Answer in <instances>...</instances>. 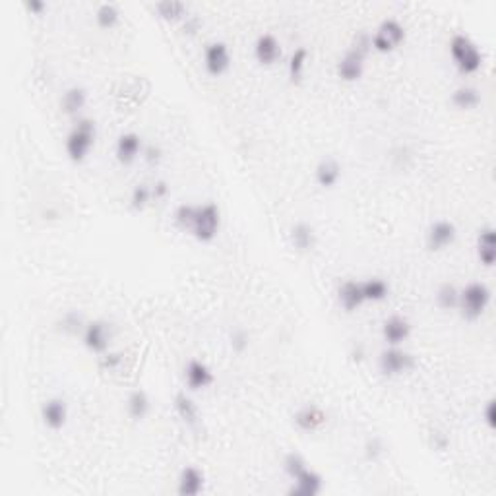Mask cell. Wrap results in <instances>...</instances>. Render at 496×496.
Segmentation results:
<instances>
[{
  "mask_svg": "<svg viewBox=\"0 0 496 496\" xmlns=\"http://www.w3.org/2000/svg\"><path fill=\"white\" fill-rule=\"evenodd\" d=\"M175 223L178 229L188 231L200 242H211L221 227V209L213 202L206 204H180L175 209Z\"/></svg>",
  "mask_w": 496,
  "mask_h": 496,
  "instance_id": "1",
  "label": "cell"
},
{
  "mask_svg": "<svg viewBox=\"0 0 496 496\" xmlns=\"http://www.w3.org/2000/svg\"><path fill=\"white\" fill-rule=\"evenodd\" d=\"M371 35L368 33H359L353 43L349 46L345 54L341 56L335 72L343 82H356L364 72V58L366 53L371 51Z\"/></svg>",
  "mask_w": 496,
  "mask_h": 496,
  "instance_id": "2",
  "label": "cell"
},
{
  "mask_svg": "<svg viewBox=\"0 0 496 496\" xmlns=\"http://www.w3.org/2000/svg\"><path fill=\"white\" fill-rule=\"evenodd\" d=\"M450 54L454 58V64L461 74H475L483 66V53L469 35L465 33H456L450 41Z\"/></svg>",
  "mask_w": 496,
  "mask_h": 496,
  "instance_id": "3",
  "label": "cell"
},
{
  "mask_svg": "<svg viewBox=\"0 0 496 496\" xmlns=\"http://www.w3.org/2000/svg\"><path fill=\"white\" fill-rule=\"evenodd\" d=\"M95 144V123L92 118H78L76 124L66 134V155L70 161L82 163Z\"/></svg>",
  "mask_w": 496,
  "mask_h": 496,
  "instance_id": "4",
  "label": "cell"
},
{
  "mask_svg": "<svg viewBox=\"0 0 496 496\" xmlns=\"http://www.w3.org/2000/svg\"><path fill=\"white\" fill-rule=\"evenodd\" d=\"M488 302H490V289L480 281H471L459 291L457 309L465 320H477L487 310Z\"/></svg>",
  "mask_w": 496,
  "mask_h": 496,
  "instance_id": "5",
  "label": "cell"
},
{
  "mask_svg": "<svg viewBox=\"0 0 496 496\" xmlns=\"http://www.w3.org/2000/svg\"><path fill=\"white\" fill-rule=\"evenodd\" d=\"M405 41V27L399 20L386 18L371 35V45L378 53H392Z\"/></svg>",
  "mask_w": 496,
  "mask_h": 496,
  "instance_id": "6",
  "label": "cell"
},
{
  "mask_svg": "<svg viewBox=\"0 0 496 496\" xmlns=\"http://www.w3.org/2000/svg\"><path fill=\"white\" fill-rule=\"evenodd\" d=\"M378 366L384 376H399L415 366V356L403 351L399 345H390L380 353Z\"/></svg>",
  "mask_w": 496,
  "mask_h": 496,
  "instance_id": "7",
  "label": "cell"
},
{
  "mask_svg": "<svg viewBox=\"0 0 496 496\" xmlns=\"http://www.w3.org/2000/svg\"><path fill=\"white\" fill-rule=\"evenodd\" d=\"M84 345L92 353L103 355L108 351V341H111V330L105 320H93L84 328Z\"/></svg>",
  "mask_w": 496,
  "mask_h": 496,
  "instance_id": "8",
  "label": "cell"
},
{
  "mask_svg": "<svg viewBox=\"0 0 496 496\" xmlns=\"http://www.w3.org/2000/svg\"><path fill=\"white\" fill-rule=\"evenodd\" d=\"M204 66L211 76H221L231 66V53L223 41H213L204 51Z\"/></svg>",
  "mask_w": 496,
  "mask_h": 496,
  "instance_id": "9",
  "label": "cell"
},
{
  "mask_svg": "<svg viewBox=\"0 0 496 496\" xmlns=\"http://www.w3.org/2000/svg\"><path fill=\"white\" fill-rule=\"evenodd\" d=\"M456 225L448 219H438L426 231V247L430 250H444L456 240Z\"/></svg>",
  "mask_w": 496,
  "mask_h": 496,
  "instance_id": "10",
  "label": "cell"
},
{
  "mask_svg": "<svg viewBox=\"0 0 496 496\" xmlns=\"http://www.w3.org/2000/svg\"><path fill=\"white\" fill-rule=\"evenodd\" d=\"M185 378L186 386L190 388L192 392H200V390H206V388L213 384V372L206 363H202L198 359H192L186 364Z\"/></svg>",
  "mask_w": 496,
  "mask_h": 496,
  "instance_id": "11",
  "label": "cell"
},
{
  "mask_svg": "<svg viewBox=\"0 0 496 496\" xmlns=\"http://www.w3.org/2000/svg\"><path fill=\"white\" fill-rule=\"evenodd\" d=\"M293 488L289 490V495H294V496H316L320 495V490H322V485H324V479H322V475L318 471H314V469H310V467H306V469H302L297 477L293 479Z\"/></svg>",
  "mask_w": 496,
  "mask_h": 496,
  "instance_id": "12",
  "label": "cell"
},
{
  "mask_svg": "<svg viewBox=\"0 0 496 496\" xmlns=\"http://www.w3.org/2000/svg\"><path fill=\"white\" fill-rule=\"evenodd\" d=\"M41 418L45 426H49L51 430H61L62 426L66 425V418H68V407L66 402L61 397H53V399H46L41 407Z\"/></svg>",
  "mask_w": 496,
  "mask_h": 496,
  "instance_id": "13",
  "label": "cell"
},
{
  "mask_svg": "<svg viewBox=\"0 0 496 496\" xmlns=\"http://www.w3.org/2000/svg\"><path fill=\"white\" fill-rule=\"evenodd\" d=\"M254 56L256 61L264 64V66L275 64L279 61V56H281V45H279L278 37L271 35V33L258 35L254 43Z\"/></svg>",
  "mask_w": 496,
  "mask_h": 496,
  "instance_id": "14",
  "label": "cell"
},
{
  "mask_svg": "<svg viewBox=\"0 0 496 496\" xmlns=\"http://www.w3.org/2000/svg\"><path fill=\"white\" fill-rule=\"evenodd\" d=\"M142 151V138L136 132H124L118 136L115 146V155L123 165H130Z\"/></svg>",
  "mask_w": 496,
  "mask_h": 496,
  "instance_id": "15",
  "label": "cell"
},
{
  "mask_svg": "<svg viewBox=\"0 0 496 496\" xmlns=\"http://www.w3.org/2000/svg\"><path fill=\"white\" fill-rule=\"evenodd\" d=\"M204 487H206V475L198 467L186 465L178 475V495L198 496L204 490Z\"/></svg>",
  "mask_w": 496,
  "mask_h": 496,
  "instance_id": "16",
  "label": "cell"
},
{
  "mask_svg": "<svg viewBox=\"0 0 496 496\" xmlns=\"http://www.w3.org/2000/svg\"><path fill=\"white\" fill-rule=\"evenodd\" d=\"M382 335L388 345H402L403 341L411 335V324L407 318L394 314L382 326Z\"/></svg>",
  "mask_w": 496,
  "mask_h": 496,
  "instance_id": "17",
  "label": "cell"
},
{
  "mask_svg": "<svg viewBox=\"0 0 496 496\" xmlns=\"http://www.w3.org/2000/svg\"><path fill=\"white\" fill-rule=\"evenodd\" d=\"M337 301H340L341 309L345 310V312H355L356 309H361L364 302H366L364 301L361 281L349 279L345 283H341L340 289H337Z\"/></svg>",
  "mask_w": 496,
  "mask_h": 496,
  "instance_id": "18",
  "label": "cell"
},
{
  "mask_svg": "<svg viewBox=\"0 0 496 496\" xmlns=\"http://www.w3.org/2000/svg\"><path fill=\"white\" fill-rule=\"evenodd\" d=\"M293 421L301 430L312 433V430H318L320 426L326 425L328 417H326L324 411L316 407V405H304V407H301V409L294 413Z\"/></svg>",
  "mask_w": 496,
  "mask_h": 496,
  "instance_id": "19",
  "label": "cell"
},
{
  "mask_svg": "<svg viewBox=\"0 0 496 496\" xmlns=\"http://www.w3.org/2000/svg\"><path fill=\"white\" fill-rule=\"evenodd\" d=\"M477 256L479 262L487 268H492L496 262V232L492 227L483 229L477 235Z\"/></svg>",
  "mask_w": 496,
  "mask_h": 496,
  "instance_id": "20",
  "label": "cell"
},
{
  "mask_svg": "<svg viewBox=\"0 0 496 496\" xmlns=\"http://www.w3.org/2000/svg\"><path fill=\"white\" fill-rule=\"evenodd\" d=\"M314 177H316V182L324 188H332V186L337 185V180L341 177V167L340 163L332 159V157H326L322 161L316 165V170H314Z\"/></svg>",
  "mask_w": 496,
  "mask_h": 496,
  "instance_id": "21",
  "label": "cell"
},
{
  "mask_svg": "<svg viewBox=\"0 0 496 496\" xmlns=\"http://www.w3.org/2000/svg\"><path fill=\"white\" fill-rule=\"evenodd\" d=\"M291 242H293V247L297 250L310 252L316 244V232L312 229V225H309L306 221L294 223L293 229H291Z\"/></svg>",
  "mask_w": 496,
  "mask_h": 496,
  "instance_id": "22",
  "label": "cell"
},
{
  "mask_svg": "<svg viewBox=\"0 0 496 496\" xmlns=\"http://www.w3.org/2000/svg\"><path fill=\"white\" fill-rule=\"evenodd\" d=\"M85 101H87V93H85L84 87L80 85H72L68 87L61 99V107L66 115H78L82 108L85 107Z\"/></svg>",
  "mask_w": 496,
  "mask_h": 496,
  "instance_id": "23",
  "label": "cell"
},
{
  "mask_svg": "<svg viewBox=\"0 0 496 496\" xmlns=\"http://www.w3.org/2000/svg\"><path fill=\"white\" fill-rule=\"evenodd\" d=\"M175 411H177V415L180 417V421L182 423H186L188 426H196L198 425V418H200V413H198V407H196V403L192 402V397L186 394H177L175 395Z\"/></svg>",
  "mask_w": 496,
  "mask_h": 496,
  "instance_id": "24",
  "label": "cell"
},
{
  "mask_svg": "<svg viewBox=\"0 0 496 496\" xmlns=\"http://www.w3.org/2000/svg\"><path fill=\"white\" fill-rule=\"evenodd\" d=\"M452 103H454V107L461 108V111L475 108L480 103L479 89L473 87V85H459V87L454 89V93H452Z\"/></svg>",
  "mask_w": 496,
  "mask_h": 496,
  "instance_id": "25",
  "label": "cell"
},
{
  "mask_svg": "<svg viewBox=\"0 0 496 496\" xmlns=\"http://www.w3.org/2000/svg\"><path fill=\"white\" fill-rule=\"evenodd\" d=\"M149 395L144 392V390H134L130 395H128V402H126V407H128V415H130L134 421H142L149 413Z\"/></svg>",
  "mask_w": 496,
  "mask_h": 496,
  "instance_id": "26",
  "label": "cell"
},
{
  "mask_svg": "<svg viewBox=\"0 0 496 496\" xmlns=\"http://www.w3.org/2000/svg\"><path fill=\"white\" fill-rule=\"evenodd\" d=\"M361 287H363L364 301L366 302H380L388 299V294H390V285L380 278L364 279V281H361Z\"/></svg>",
  "mask_w": 496,
  "mask_h": 496,
  "instance_id": "27",
  "label": "cell"
},
{
  "mask_svg": "<svg viewBox=\"0 0 496 496\" xmlns=\"http://www.w3.org/2000/svg\"><path fill=\"white\" fill-rule=\"evenodd\" d=\"M306 62H309V51L304 46H299L294 49L291 58L287 62V72H289V80L297 84L301 82L302 74H304V68H306Z\"/></svg>",
  "mask_w": 496,
  "mask_h": 496,
  "instance_id": "28",
  "label": "cell"
},
{
  "mask_svg": "<svg viewBox=\"0 0 496 496\" xmlns=\"http://www.w3.org/2000/svg\"><path fill=\"white\" fill-rule=\"evenodd\" d=\"M118 18H120V12H118V8H116V4H113V2H103V4H99L97 10H95V22H97V25L103 27V30H108V27L116 25Z\"/></svg>",
  "mask_w": 496,
  "mask_h": 496,
  "instance_id": "29",
  "label": "cell"
},
{
  "mask_svg": "<svg viewBox=\"0 0 496 496\" xmlns=\"http://www.w3.org/2000/svg\"><path fill=\"white\" fill-rule=\"evenodd\" d=\"M436 304L440 306L442 310H452L457 306V301H459V291H457L456 285L452 283H442L438 289H436Z\"/></svg>",
  "mask_w": 496,
  "mask_h": 496,
  "instance_id": "30",
  "label": "cell"
},
{
  "mask_svg": "<svg viewBox=\"0 0 496 496\" xmlns=\"http://www.w3.org/2000/svg\"><path fill=\"white\" fill-rule=\"evenodd\" d=\"M155 10L159 12L163 20H180V18H185L186 4L178 2V0H163V2L155 4Z\"/></svg>",
  "mask_w": 496,
  "mask_h": 496,
  "instance_id": "31",
  "label": "cell"
},
{
  "mask_svg": "<svg viewBox=\"0 0 496 496\" xmlns=\"http://www.w3.org/2000/svg\"><path fill=\"white\" fill-rule=\"evenodd\" d=\"M151 198H154V194H151V188H149V186L136 185L130 194V208L136 209V211H142V209L149 204Z\"/></svg>",
  "mask_w": 496,
  "mask_h": 496,
  "instance_id": "32",
  "label": "cell"
},
{
  "mask_svg": "<svg viewBox=\"0 0 496 496\" xmlns=\"http://www.w3.org/2000/svg\"><path fill=\"white\" fill-rule=\"evenodd\" d=\"M306 467H309L306 459H304L301 454H297V452H289L285 456V459H283V469H285V473L291 479H294V477H297L302 469H306Z\"/></svg>",
  "mask_w": 496,
  "mask_h": 496,
  "instance_id": "33",
  "label": "cell"
},
{
  "mask_svg": "<svg viewBox=\"0 0 496 496\" xmlns=\"http://www.w3.org/2000/svg\"><path fill=\"white\" fill-rule=\"evenodd\" d=\"M382 454H384V444H382V440H380L378 436H372V438H368V440H366V444H364V456H366V459L376 461V459H378Z\"/></svg>",
  "mask_w": 496,
  "mask_h": 496,
  "instance_id": "34",
  "label": "cell"
},
{
  "mask_svg": "<svg viewBox=\"0 0 496 496\" xmlns=\"http://www.w3.org/2000/svg\"><path fill=\"white\" fill-rule=\"evenodd\" d=\"M123 363V355L120 353H103V356H101V366L103 368H108V371H113V368H116L118 364Z\"/></svg>",
  "mask_w": 496,
  "mask_h": 496,
  "instance_id": "35",
  "label": "cell"
},
{
  "mask_svg": "<svg viewBox=\"0 0 496 496\" xmlns=\"http://www.w3.org/2000/svg\"><path fill=\"white\" fill-rule=\"evenodd\" d=\"M483 417H485V423L488 425V428H495L496 426V403H495V399H488V402L485 403Z\"/></svg>",
  "mask_w": 496,
  "mask_h": 496,
  "instance_id": "36",
  "label": "cell"
},
{
  "mask_svg": "<svg viewBox=\"0 0 496 496\" xmlns=\"http://www.w3.org/2000/svg\"><path fill=\"white\" fill-rule=\"evenodd\" d=\"M231 345H232V349L237 351V353H242L244 349H247V345H248V337H247V333L244 332H232V335H231Z\"/></svg>",
  "mask_w": 496,
  "mask_h": 496,
  "instance_id": "37",
  "label": "cell"
},
{
  "mask_svg": "<svg viewBox=\"0 0 496 496\" xmlns=\"http://www.w3.org/2000/svg\"><path fill=\"white\" fill-rule=\"evenodd\" d=\"M151 194H154L155 200H163L167 194H169V185L165 180H157L154 186H151Z\"/></svg>",
  "mask_w": 496,
  "mask_h": 496,
  "instance_id": "38",
  "label": "cell"
},
{
  "mask_svg": "<svg viewBox=\"0 0 496 496\" xmlns=\"http://www.w3.org/2000/svg\"><path fill=\"white\" fill-rule=\"evenodd\" d=\"M144 157H146V161L149 163V165H157V163L161 161V149H159V147H155V146L146 147Z\"/></svg>",
  "mask_w": 496,
  "mask_h": 496,
  "instance_id": "39",
  "label": "cell"
},
{
  "mask_svg": "<svg viewBox=\"0 0 496 496\" xmlns=\"http://www.w3.org/2000/svg\"><path fill=\"white\" fill-rule=\"evenodd\" d=\"M62 322H64V328H68V330H76V328H80V324H82V320H80V316H78L76 312H68Z\"/></svg>",
  "mask_w": 496,
  "mask_h": 496,
  "instance_id": "40",
  "label": "cell"
},
{
  "mask_svg": "<svg viewBox=\"0 0 496 496\" xmlns=\"http://www.w3.org/2000/svg\"><path fill=\"white\" fill-rule=\"evenodd\" d=\"M25 8H27L30 12H33V14H41L46 8V4L43 0H27V2H25Z\"/></svg>",
  "mask_w": 496,
  "mask_h": 496,
  "instance_id": "41",
  "label": "cell"
},
{
  "mask_svg": "<svg viewBox=\"0 0 496 496\" xmlns=\"http://www.w3.org/2000/svg\"><path fill=\"white\" fill-rule=\"evenodd\" d=\"M198 27H200V18H196V16L186 18V22H185L186 33H196V31H198Z\"/></svg>",
  "mask_w": 496,
  "mask_h": 496,
  "instance_id": "42",
  "label": "cell"
},
{
  "mask_svg": "<svg viewBox=\"0 0 496 496\" xmlns=\"http://www.w3.org/2000/svg\"><path fill=\"white\" fill-rule=\"evenodd\" d=\"M363 345H356V347H353V353H351V356H353V361H363Z\"/></svg>",
  "mask_w": 496,
  "mask_h": 496,
  "instance_id": "43",
  "label": "cell"
}]
</instances>
